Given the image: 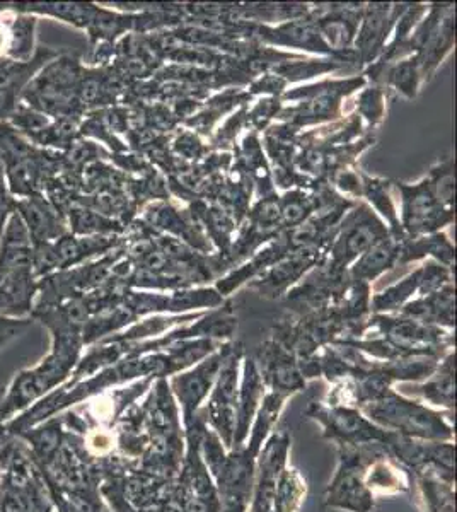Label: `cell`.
<instances>
[{
  "instance_id": "cell-20",
  "label": "cell",
  "mask_w": 457,
  "mask_h": 512,
  "mask_svg": "<svg viewBox=\"0 0 457 512\" xmlns=\"http://www.w3.org/2000/svg\"><path fill=\"white\" fill-rule=\"evenodd\" d=\"M11 439V434L6 431V425L0 424V446H4V444L9 443Z\"/></svg>"
},
{
  "instance_id": "cell-6",
  "label": "cell",
  "mask_w": 457,
  "mask_h": 512,
  "mask_svg": "<svg viewBox=\"0 0 457 512\" xmlns=\"http://www.w3.org/2000/svg\"><path fill=\"white\" fill-rule=\"evenodd\" d=\"M307 417L318 422L323 436L336 446L360 448L369 444L388 446L393 432L384 431L379 425L367 419L359 408L345 405L314 403L307 408Z\"/></svg>"
},
{
  "instance_id": "cell-3",
  "label": "cell",
  "mask_w": 457,
  "mask_h": 512,
  "mask_svg": "<svg viewBox=\"0 0 457 512\" xmlns=\"http://www.w3.org/2000/svg\"><path fill=\"white\" fill-rule=\"evenodd\" d=\"M79 60L58 55L26 84L21 103L48 118L81 117L79 84L82 79Z\"/></svg>"
},
{
  "instance_id": "cell-11",
  "label": "cell",
  "mask_w": 457,
  "mask_h": 512,
  "mask_svg": "<svg viewBox=\"0 0 457 512\" xmlns=\"http://www.w3.org/2000/svg\"><path fill=\"white\" fill-rule=\"evenodd\" d=\"M38 18L19 14L6 4L0 11V60L26 64L35 57V35Z\"/></svg>"
},
{
  "instance_id": "cell-1",
  "label": "cell",
  "mask_w": 457,
  "mask_h": 512,
  "mask_svg": "<svg viewBox=\"0 0 457 512\" xmlns=\"http://www.w3.org/2000/svg\"><path fill=\"white\" fill-rule=\"evenodd\" d=\"M52 337V349L35 367L23 369L12 378L0 400V424L23 414L41 398L70 378L84 349L81 330L64 325H45Z\"/></svg>"
},
{
  "instance_id": "cell-19",
  "label": "cell",
  "mask_w": 457,
  "mask_h": 512,
  "mask_svg": "<svg viewBox=\"0 0 457 512\" xmlns=\"http://www.w3.org/2000/svg\"><path fill=\"white\" fill-rule=\"evenodd\" d=\"M14 204H16V198L12 197L11 192H9L4 168L0 163V239H2L9 217L14 214Z\"/></svg>"
},
{
  "instance_id": "cell-4",
  "label": "cell",
  "mask_w": 457,
  "mask_h": 512,
  "mask_svg": "<svg viewBox=\"0 0 457 512\" xmlns=\"http://www.w3.org/2000/svg\"><path fill=\"white\" fill-rule=\"evenodd\" d=\"M0 512H55L40 468L18 437L9 444L0 473Z\"/></svg>"
},
{
  "instance_id": "cell-13",
  "label": "cell",
  "mask_w": 457,
  "mask_h": 512,
  "mask_svg": "<svg viewBox=\"0 0 457 512\" xmlns=\"http://www.w3.org/2000/svg\"><path fill=\"white\" fill-rule=\"evenodd\" d=\"M263 398H265V383L256 369L255 362L248 361L244 366L243 381L239 384L236 431H234L231 449L241 448L248 441L251 425L255 422Z\"/></svg>"
},
{
  "instance_id": "cell-7",
  "label": "cell",
  "mask_w": 457,
  "mask_h": 512,
  "mask_svg": "<svg viewBox=\"0 0 457 512\" xmlns=\"http://www.w3.org/2000/svg\"><path fill=\"white\" fill-rule=\"evenodd\" d=\"M239 373L238 359H227L220 367L219 376L210 398L203 403L198 414L205 424L219 436L226 449L232 448L234 431H236V410H238Z\"/></svg>"
},
{
  "instance_id": "cell-8",
  "label": "cell",
  "mask_w": 457,
  "mask_h": 512,
  "mask_svg": "<svg viewBox=\"0 0 457 512\" xmlns=\"http://www.w3.org/2000/svg\"><path fill=\"white\" fill-rule=\"evenodd\" d=\"M289 454V434L273 431L258 454L248 512H275L278 475L289 465Z\"/></svg>"
},
{
  "instance_id": "cell-15",
  "label": "cell",
  "mask_w": 457,
  "mask_h": 512,
  "mask_svg": "<svg viewBox=\"0 0 457 512\" xmlns=\"http://www.w3.org/2000/svg\"><path fill=\"white\" fill-rule=\"evenodd\" d=\"M425 512H454V477L425 466L415 472Z\"/></svg>"
},
{
  "instance_id": "cell-10",
  "label": "cell",
  "mask_w": 457,
  "mask_h": 512,
  "mask_svg": "<svg viewBox=\"0 0 457 512\" xmlns=\"http://www.w3.org/2000/svg\"><path fill=\"white\" fill-rule=\"evenodd\" d=\"M14 210L28 229L33 246L53 243L67 234V221L64 214L53 207L52 202L45 197V193L16 198Z\"/></svg>"
},
{
  "instance_id": "cell-5",
  "label": "cell",
  "mask_w": 457,
  "mask_h": 512,
  "mask_svg": "<svg viewBox=\"0 0 457 512\" xmlns=\"http://www.w3.org/2000/svg\"><path fill=\"white\" fill-rule=\"evenodd\" d=\"M372 446H338V466L324 492V506L345 512H372L376 497L364 482L365 461Z\"/></svg>"
},
{
  "instance_id": "cell-2",
  "label": "cell",
  "mask_w": 457,
  "mask_h": 512,
  "mask_svg": "<svg viewBox=\"0 0 457 512\" xmlns=\"http://www.w3.org/2000/svg\"><path fill=\"white\" fill-rule=\"evenodd\" d=\"M359 410L384 431L425 443H454L451 412H440L393 390Z\"/></svg>"
},
{
  "instance_id": "cell-9",
  "label": "cell",
  "mask_w": 457,
  "mask_h": 512,
  "mask_svg": "<svg viewBox=\"0 0 457 512\" xmlns=\"http://www.w3.org/2000/svg\"><path fill=\"white\" fill-rule=\"evenodd\" d=\"M224 361H226L224 354L210 355L195 369L180 374L171 381L174 400L180 403L183 431H188L191 425L195 424L198 412L203 407V403L207 402Z\"/></svg>"
},
{
  "instance_id": "cell-18",
  "label": "cell",
  "mask_w": 457,
  "mask_h": 512,
  "mask_svg": "<svg viewBox=\"0 0 457 512\" xmlns=\"http://www.w3.org/2000/svg\"><path fill=\"white\" fill-rule=\"evenodd\" d=\"M35 321L31 318H4L0 316V350L4 349L12 340L23 337Z\"/></svg>"
},
{
  "instance_id": "cell-16",
  "label": "cell",
  "mask_w": 457,
  "mask_h": 512,
  "mask_svg": "<svg viewBox=\"0 0 457 512\" xmlns=\"http://www.w3.org/2000/svg\"><path fill=\"white\" fill-rule=\"evenodd\" d=\"M307 483L301 472L285 466L277 480L275 512H299L306 502Z\"/></svg>"
},
{
  "instance_id": "cell-17",
  "label": "cell",
  "mask_w": 457,
  "mask_h": 512,
  "mask_svg": "<svg viewBox=\"0 0 457 512\" xmlns=\"http://www.w3.org/2000/svg\"><path fill=\"white\" fill-rule=\"evenodd\" d=\"M413 393L422 396L425 405L429 403L430 408L435 410H447L452 412L454 408V373L452 367H447V371L439 374L437 379L430 381V383L423 384L420 388H415Z\"/></svg>"
},
{
  "instance_id": "cell-12",
  "label": "cell",
  "mask_w": 457,
  "mask_h": 512,
  "mask_svg": "<svg viewBox=\"0 0 457 512\" xmlns=\"http://www.w3.org/2000/svg\"><path fill=\"white\" fill-rule=\"evenodd\" d=\"M364 482L374 497L406 494L411 487L410 470L394 460L386 446L374 444L365 461Z\"/></svg>"
},
{
  "instance_id": "cell-14",
  "label": "cell",
  "mask_w": 457,
  "mask_h": 512,
  "mask_svg": "<svg viewBox=\"0 0 457 512\" xmlns=\"http://www.w3.org/2000/svg\"><path fill=\"white\" fill-rule=\"evenodd\" d=\"M38 296V279L33 268L14 270L0 286V316L4 318H31Z\"/></svg>"
}]
</instances>
